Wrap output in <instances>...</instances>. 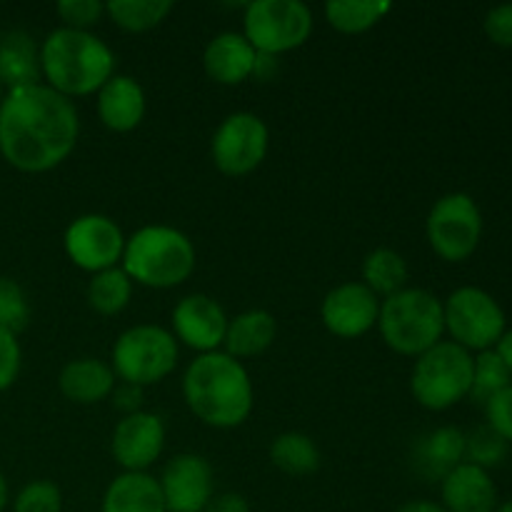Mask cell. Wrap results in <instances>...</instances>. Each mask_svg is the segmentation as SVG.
<instances>
[{"label": "cell", "mask_w": 512, "mask_h": 512, "mask_svg": "<svg viewBox=\"0 0 512 512\" xmlns=\"http://www.w3.org/2000/svg\"><path fill=\"white\" fill-rule=\"evenodd\" d=\"M80 115L70 98L45 83L13 88L0 103V158L18 173H50L70 158Z\"/></svg>", "instance_id": "1"}, {"label": "cell", "mask_w": 512, "mask_h": 512, "mask_svg": "<svg viewBox=\"0 0 512 512\" xmlns=\"http://www.w3.org/2000/svg\"><path fill=\"white\" fill-rule=\"evenodd\" d=\"M183 400L190 413L215 430L240 428L255 405L250 373L225 350L198 355L183 375Z\"/></svg>", "instance_id": "2"}, {"label": "cell", "mask_w": 512, "mask_h": 512, "mask_svg": "<svg viewBox=\"0 0 512 512\" xmlns=\"http://www.w3.org/2000/svg\"><path fill=\"white\" fill-rule=\"evenodd\" d=\"M113 48L90 30L55 28L40 43L43 83L65 98L95 95L115 75Z\"/></svg>", "instance_id": "3"}, {"label": "cell", "mask_w": 512, "mask_h": 512, "mask_svg": "<svg viewBox=\"0 0 512 512\" xmlns=\"http://www.w3.org/2000/svg\"><path fill=\"white\" fill-rule=\"evenodd\" d=\"M198 255L183 230L170 225H145L125 238L120 268L133 285L153 290L178 288L193 275Z\"/></svg>", "instance_id": "4"}, {"label": "cell", "mask_w": 512, "mask_h": 512, "mask_svg": "<svg viewBox=\"0 0 512 512\" xmlns=\"http://www.w3.org/2000/svg\"><path fill=\"white\" fill-rule=\"evenodd\" d=\"M378 330L393 353L420 358L445 335L443 300L425 288H403L380 300Z\"/></svg>", "instance_id": "5"}, {"label": "cell", "mask_w": 512, "mask_h": 512, "mask_svg": "<svg viewBox=\"0 0 512 512\" xmlns=\"http://www.w3.org/2000/svg\"><path fill=\"white\" fill-rule=\"evenodd\" d=\"M473 388V353L440 340L435 348L415 358L410 373V393L415 403L433 413H443L465 400Z\"/></svg>", "instance_id": "6"}, {"label": "cell", "mask_w": 512, "mask_h": 512, "mask_svg": "<svg viewBox=\"0 0 512 512\" xmlns=\"http://www.w3.org/2000/svg\"><path fill=\"white\" fill-rule=\"evenodd\" d=\"M178 355V340L170 330L143 323L118 335L110 353V368L120 383L148 388L173 373Z\"/></svg>", "instance_id": "7"}, {"label": "cell", "mask_w": 512, "mask_h": 512, "mask_svg": "<svg viewBox=\"0 0 512 512\" xmlns=\"http://www.w3.org/2000/svg\"><path fill=\"white\" fill-rule=\"evenodd\" d=\"M313 25V10L303 0H255L243 13L245 40L255 53L275 58L308 43Z\"/></svg>", "instance_id": "8"}, {"label": "cell", "mask_w": 512, "mask_h": 512, "mask_svg": "<svg viewBox=\"0 0 512 512\" xmlns=\"http://www.w3.org/2000/svg\"><path fill=\"white\" fill-rule=\"evenodd\" d=\"M443 313L445 333L468 353L493 350L508 330L503 305L488 290L475 288V285H463V288L453 290L443 303Z\"/></svg>", "instance_id": "9"}, {"label": "cell", "mask_w": 512, "mask_h": 512, "mask_svg": "<svg viewBox=\"0 0 512 512\" xmlns=\"http://www.w3.org/2000/svg\"><path fill=\"white\" fill-rule=\"evenodd\" d=\"M430 248L445 263H463L483 240V213L468 193H448L430 208L425 220Z\"/></svg>", "instance_id": "10"}, {"label": "cell", "mask_w": 512, "mask_h": 512, "mask_svg": "<svg viewBox=\"0 0 512 512\" xmlns=\"http://www.w3.org/2000/svg\"><path fill=\"white\" fill-rule=\"evenodd\" d=\"M270 130L260 115L238 110L215 128L210 140L213 165L228 178H243L258 170L268 158Z\"/></svg>", "instance_id": "11"}, {"label": "cell", "mask_w": 512, "mask_h": 512, "mask_svg": "<svg viewBox=\"0 0 512 512\" xmlns=\"http://www.w3.org/2000/svg\"><path fill=\"white\" fill-rule=\"evenodd\" d=\"M63 248L70 263L95 275L118 268L123 260L125 235L113 218L100 213H85L65 228Z\"/></svg>", "instance_id": "12"}, {"label": "cell", "mask_w": 512, "mask_h": 512, "mask_svg": "<svg viewBox=\"0 0 512 512\" xmlns=\"http://www.w3.org/2000/svg\"><path fill=\"white\" fill-rule=\"evenodd\" d=\"M168 512H203L215 495L213 465L195 453H180L158 478Z\"/></svg>", "instance_id": "13"}, {"label": "cell", "mask_w": 512, "mask_h": 512, "mask_svg": "<svg viewBox=\"0 0 512 512\" xmlns=\"http://www.w3.org/2000/svg\"><path fill=\"white\" fill-rule=\"evenodd\" d=\"M380 298L363 283L335 285L320 305V320L335 338L355 340L378 325Z\"/></svg>", "instance_id": "14"}, {"label": "cell", "mask_w": 512, "mask_h": 512, "mask_svg": "<svg viewBox=\"0 0 512 512\" xmlns=\"http://www.w3.org/2000/svg\"><path fill=\"white\" fill-rule=\"evenodd\" d=\"M163 448L165 423L160 415L148 410L125 415L110 438V453L123 473H148L150 465L163 455Z\"/></svg>", "instance_id": "15"}, {"label": "cell", "mask_w": 512, "mask_h": 512, "mask_svg": "<svg viewBox=\"0 0 512 512\" xmlns=\"http://www.w3.org/2000/svg\"><path fill=\"white\" fill-rule=\"evenodd\" d=\"M228 315L223 305L205 293L185 295L173 308V330L178 343L195 350L198 355L215 353L223 348L225 330H228Z\"/></svg>", "instance_id": "16"}, {"label": "cell", "mask_w": 512, "mask_h": 512, "mask_svg": "<svg viewBox=\"0 0 512 512\" xmlns=\"http://www.w3.org/2000/svg\"><path fill=\"white\" fill-rule=\"evenodd\" d=\"M440 498L448 512H495L500 505L495 480L473 463H460L440 480Z\"/></svg>", "instance_id": "17"}, {"label": "cell", "mask_w": 512, "mask_h": 512, "mask_svg": "<svg viewBox=\"0 0 512 512\" xmlns=\"http://www.w3.org/2000/svg\"><path fill=\"white\" fill-rule=\"evenodd\" d=\"M98 118L113 133H130L138 128L148 110L145 90L133 75L115 73L103 88L98 90Z\"/></svg>", "instance_id": "18"}, {"label": "cell", "mask_w": 512, "mask_h": 512, "mask_svg": "<svg viewBox=\"0 0 512 512\" xmlns=\"http://www.w3.org/2000/svg\"><path fill=\"white\" fill-rule=\"evenodd\" d=\"M255 58H258V53L245 40L243 33L225 30V33H218L205 45L203 70L213 83L240 85L253 78Z\"/></svg>", "instance_id": "19"}, {"label": "cell", "mask_w": 512, "mask_h": 512, "mask_svg": "<svg viewBox=\"0 0 512 512\" xmlns=\"http://www.w3.org/2000/svg\"><path fill=\"white\" fill-rule=\"evenodd\" d=\"M118 385L110 363L98 358H78L63 365L58 375V388L65 400L75 405H95L110 398Z\"/></svg>", "instance_id": "20"}, {"label": "cell", "mask_w": 512, "mask_h": 512, "mask_svg": "<svg viewBox=\"0 0 512 512\" xmlns=\"http://www.w3.org/2000/svg\"><path fill=\"white\" fill-rule=\"evenodd\" d=\"M460 463H465V433L453 425L430 430L413 448L415 473L425 480H443Z\"/></svg>", "instance_id": "21"}, {"label": "cell", "mask_w": 512, "mask_h": 512, "mask_svg": "<svg viewBox=\"0 0 512 512\" xmlns=\"http://www.w3.org/2000/svg\"><path fill=\"white\" fill-rule=\"evenodd\" d=\"M275 338H278V320H275V315L270 310L253 308L228 320L223 348L230 358L243 363L245 358L263 355L275 343Z\"/></svg>", "instance_id": "22"}, {"label": "cell", "mask_w": 512, "mask_h": 512, "mask_svg": "<svg viewBox=\"0 0 512 512\" xmlns=\"http://www.w3.org/2000/svg\"><path fill=\"white\" fill-rule=\"evenodd\" d=\"M0 80L5 90L43 83L40 45L28 30H5L0 35Z\"/></svg>", "instance_id": "23"}, {"label": "cell", "mask_w": 512, "mask_h": 512, "mask_svg": "<svg viewBox=\"0 0 512 512\" xmlns=\"http://www.w3.org/2000/svg\"><path fill=\"white\" fill-rule=\"evenodd\" d=\"M100 512H168L158 478L150 473H120L105 488Z\"/></svg>", "instance_id": "24"}, {"label": "cell", "mask_w": 512, "mask_h": 512, "mask_svg": "<svg viewBox=\"0 0 512 512\" xmlns=\"http://www.w3.org/2000/svg\"><path fill=\"white\" fill-rule=\"evenodd\" d=\"M270 463L285 475L293 478H305L313 475L320 468V450L315 440L305 433H280L278 438L270 443Z\"/></svg>", "instance_id": "25"}, {"label": "cell", "mask_w": 512, "mask_h": 512, "mask_svg": "<svg viewBox=\"0 0 512 512\" xmlns=\"http://www.w3.org/2000/svg\"><path fill=\"white\" fill-rule=\"evenodd\" d=\"M363 285H368L378 298H390L408 288V263L400 253L390 248H378L365 255L363 260Z\"/></svg>", "instance_id": "26"}, {"label": "cell", "mask_w": 512, "mask_h": 512, "mask_svg": "<svg viewBox=\"0 0 512 512\" xmlns=\"http://www.w3.org/2000/svg\"><path fill=\"white\" fill-rule=\"evenodd\" d=\"M393 10L388 0H330L325 5V20L338 33L358 35L375 28Z\"/></svg>", "instance_id": "27"}, {"label": "cell", "mask_w": 512, "mask_h": 512, "mask_svg": "<svg viewBox=\"0 0 512 512\" xmlns=\"http://www.w3.org/2000/svg\"><path fill=\"white\" fill-rule=\"evenodd\" d=\"M173 8V0H108L105 15L125 33H148L158 28Z\"/></svg>", "instance_id": "28"}, {"label": "cell", "mask_w": 512, "mask_h": 512, "mask_svg": "<svg viewBox=\"0 0 512 512\" xmlns=\"http://www.w3.org/2000/svg\"><path fill=\"white\" fill-rule=\"evenodd\" d=\"M133 288V280L118 265V268L95 273L90 278L88 290H85V298H88V305L95 313L110 318V315H118L128 308L130 298H133Z\"/></svg>", "instance_id": "29"}, {"label": "cell", "mask_w": 512, "mask_h": 512, "mask_svg": "<svg viewBox=\"0 0 512 512\" xmlns=\"http://www.w3.org/2000/svg\"><path fill=\"white\" fill-rule=\"evenodd\" d=\"M508 385H512V375L495 350H483V353L473 355V388L468 395L473 403L485 405Z\"/></svg>", "instance_id": "30"}, {"label": "cell", "mask_w": 512, "mask_h": 512, "mask_svg": "<svg viewBox=\"0 0 512 512\" xmlns=\"http://www.w3.org/2000/svg\"><path fill=\"white\" fill-rule=\"evenodd\" d=\"M510 445L488 425H480L473 433L465 435V463H473L483 470H493L508 458Z\"/></svg>", "instance_id": "31"}, {"label": "cell", "mask_w": 512, "mask_h": 512, "mask_svg": "<svg viewBox=\"0 0 512 512\" xmlns=\"http://www.w3.org/2000/svg\"><path fill=\"white\" fill-rule=\"evenodd\" d=\"M30 320V303L25 290L13 278L0 275V328L18 335Z\"/></svg>", "instance_id": "32"}, {"label": "cell", "mask_w": 512, "mask_h": 512, "mask_svg": "<svg viewBox=\"0 0 512 512\" xmlns=\"http://www.w3.org/2000/svg\"><path fill=\"white\" fill-rule=\"evenodd\" d=\"M13 512H63V493L50 480H30L15 495Z\"/></svg>", "instance_id": "33"}, {"label": "cell", "mask_w": 512, "mask_h": 512, "mask_svg": "<svg viewBox=\"0 0 512 512\" xmlns=\"http://www.w3.org/2000/svg\"><path fill=\"white\" fill-rule=\"evenodd\" d=\"M55 13L63 20V28L90 30L98 25L105 15V3L100 0H60Z\"/></svg>", "instance_id": "34"}, {"label": "cell", "mask_w": 512, "mask_h": 512, "mask_svg": "<svg viewBox=\"0 0 512 512\" xmlns=\"http://www.w3.org/2000/svg\"><path fill=\"white\" fill-rule=\"evenodd\" d=\"M20 368H23V350H20L18 335L0 328V393L13 388Z\"/></svg>", "instance_id": "35"}, {"label": "cell", "mask_w": 512, "mask_h": 512, "mask_svg": "<svg viewBox=\"0 0 512 512\" xmlns=\"http://www.w3.org/2000/svg\"><path fill=\"white\" fill-rule=\"evenodd\" d=\"M485 408V420H488V428H493L505 443L512 445V385L505 390H500L495 398H490Z\"/></svg>", "instance_id": "36"}, {"label": "cell", "mask_w": 512, "mask_h": 512, "mask_svg": "<svg viewBox=\"0 0 512 512\" xmlns=\"http://www.w3.org/2000/svg\"><path fill=\"white\" fill-rule=\"evenodd\" d=\"M483 30L493 45H498V48H512V3L490 8L485 13Z\"/></svg>", "instance_id": "37"}, {"label": "cell", "mask_w": 512, "mask_h": 512, "mask_svg": "<svg viewBox=\"0 0 512 512\" xmlns=\"http://www.w3.org/2000/svg\"><path fill=\"white\" fill-rule=\"evenodd\" d=\"M145 388H138V385H130V383H118L115 385V390L110 393V403H113L115 410H120L125 415H133V413H140L143 410V393Z\"/></svg>", "instance_id": "38"}, {"label": "cell", "mask_w": 512, "mask_h": 512, "mask_svg": "<svg viewBox=\"0 0 512 512\" xmlns=\"http://www.w3.org/2000/svg\"><path fill=\"white\" fill-rule=\"evenodd\" d=\"M203 512H253L250 503L240 493H220L213 495Z\"/></svg>", "instance_id": "39"}, {"label": "cell", "mask_w": 512, "mask_h": 512, "mask_svg": "<svg viewBox=\"0 0 512 512\" xmlns=\"http://www.w3.org/2000/svg\"><path fill=\"white\" fill-rule=\"evenodd\" d=\"M278 70H280V58H275V55L258 53V58H255V68H253L255 80H260V83H268V80H273L275 75H278Z\"/></svg>", "instance_id": "40"}, {"label": "cell", "mask_w": 512, "mask_h": 512, "mask_svg": "<svg viewBox=\"0 0 512 512\" xmlns=\"http://www.w3.org/2000/svg\"><path fill=\"white\" fill-rule=\"evenodd\" d=\"M495 353H498V358L503 360V365L508 368V373L512 375V330H505L503 338L495 343Z\"/></svg>", "instance_id": "41"}, {"label": "cell", "mask_w": 512, "mask_h": 512, "mask_svg": "<svg viewBox=\"0 0 512 512\" xmlns=\"http://www.w3.org/2000/svg\"><path fill=\"white\" fill-rule=\"evenodd\" d=\"M395 512H448L435 500H408V503L400 505Z\"/></svg>", "instance_id": "42"}, {"label": "cell", "mask_w": 512, "mask_h": 512, "mask_svg": "<svg viewBox=\"0 0 512 512\" xmlns=\"http://www.w3.org/2000/svg\"><path fill=\"white\" fill-rule=\"evenodd\" d=\"M10 503V488H8V480H5V475L0 473V512H5Z\"/></svg>", "instance_id": "43"}, {"label": "cell", "mask_w": 512, "mask_h": 512, "mask_svg": "<svg viewBox=\"0 0 512 512\" xmlns=\"http://www.w3.org/2000/svg\"><path fill=\"white\" fill-rule=\"evenodd\" d=\"M495 512H512V500H505V503L498 505V510Z\"/></svg>", "instance_id": "44"}, {"label": "cell", "mask_w": 512, "mask_h": 512, "mask_svg": "<svg viewBox=\"0 0 512 512\" xmlns=\"http://www.w3.org/2000/svg\"><path fill=\"white\" fill-rule=\"evenodd\" d=\"M5 93H8V90H5V85H3V80H0V103H3V98H5Z\"/></svg>", "instance_id": "45"}]
</instances>
